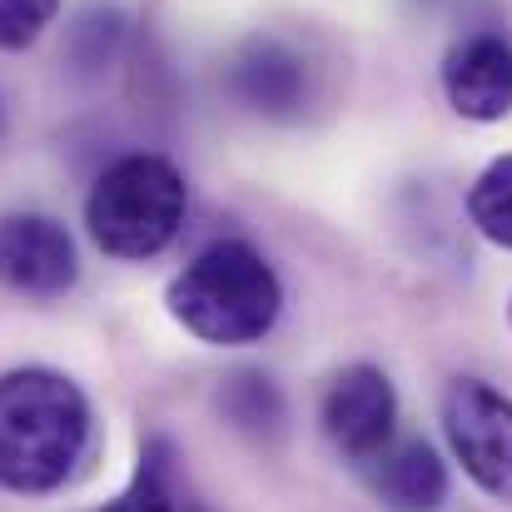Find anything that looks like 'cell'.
I'll return each mask as SVG.
<instances>
[{
    "mask_svg": "<svg viewBox=\"0 0 512 512\" xmlns=\"http://www.w3.org/2000/svg\"><path fill=\"white\" fill-rule=\"evenodd\" d=\"M443 100L458 120L498 125L512 115V40L498 30H473L448 45L438 65Z\"/></svg>",
    "mask_w": 512,
    "mask_h": 512,
    "instance_id": "8",
    "label": "cell"
},
{
    "mask_svg": "<svg viewBox=\"0 0 512 512\" xmlns=\"http://www.w3.org/2000/svg\"><path fill=\"white\" fill-rule=\"evenodd\" d=\"M468 219L488 244L512 249V155L488 160L483 174L468 184Z\"/></svg>",
    "mask_w": 512,
    "mask_h": 512,
    "instance_id": "12",
    "label": "cell"
},
{
    "mask_svg": "<svg viewBox=\"0 0 512 512\" xmlns=\"http://www.w3.org/2000/svg\"><path fill=\"white\" fill-rule=\"evenodd\" d=\"M65 0H0V50L20 55L45 40V30L60 20Z\"/></svg>",
    "mask_w": 512,
    "mask_h": 512,
    "instance_id": "13",
    "label": "cell"
},
{
    "mask_svg": "<svg viewBox=\"0 0 512 512\" xmlns=\"http://www.w3.org/2000/svg\"><path fill=\"white\" fill-rule=\"evenodd\" d=\"M224 95L269 125H294L309 115L314 95H319V75L314 60L289 40V35H249L234 45L229 65H224Z\"/></svg>",
    "mask_w": 512,
    "mask_h": 512,
    "instance_id": "5",
    "label": "cell"
},
{
    "mask_svg": "<svg viewBox=\"0 0 512 512\" xmlns=\"http://www.w3.org/2000/svg\"><path fill=\"white\" fill-rule=\"evenodd\" d=\"M443 438L453 448V458L463 463V473L493 498L512 508V398L478 378V373H458L443 388Z\"/></svg>",
    "mask_w": 512,
    "mask_h": 512,
    "instance_id": "4",
    "label": "cell"
},
{
    "mask_svg": "<svg viewBox=\"0 0 512 512\" xmlns=\"http://www.w3.org/2000/svg\"><path fill=\"white\" fill-rule=\"evenodd\" d=\"M319 423H324V438L334 443V453L358 468L363 458H373L398 433L393 378L378 363H348V368H339L329 378V388H324Z\"/></svg>",
    "mask_w": 512,
    "mask_h": 512,
    "instance_id": "7",
    "label": "cell"
},
{
    "mask_svg": "<svg viewBox=\"0 0 512 512\" xmlns=\"http://www.w3.org/2000/svg\"><path fill=\"white\" fill-rule=\"evenodd\" d=\"M358 478L388 512H438L453 488L438 448L428 438H398V433L373 458L358 463Z\"/></svg>",
    "mask_w": 512,
    "mask_h": 512,
    "instance_id": "9",
    "label": "cell"
},
{
    "mask_svg": "<svg viewBox=\"0 0 512 512\" xmlns=\"http://www.w3.org/2000/svg\"><path fill=\"white\" fill-rule=\"evenodd\" d=\"M219 413L229 428H239L244 438L254 443H274L289 423V408H284V393L279 383L264 373V368H239L229 378H219Z\"/></svg>",
    "mask_w": 512,
    "mask_h": 512,
    "instance_id": "11",
    "label": "cell"
},
{
    "mask_svg": "<svg viewBox=\"0 0 512 512\" xmlns=\"http://www.w3.org/2000/svg\"><path fill=\"white\" fill-rule=\"evenodd\" d=\"M100 512H194V498L179 478V453L170 438H150L140 448V463L130 473V483L105 503Z\"/></svg>",
    "mask_w": 512,
    "mask_h": 512,
    "instance_id": "10",
    "label": "cell"
},
{
    "mask_svg": "<svg viewBox=\"0 0 512 512\" xmlns=\"http://www.w3.org/2000/svg\"><path fill=\"white\" fill-rule=\"evenodd\" d=\"M95 453L90 393L45 363L0 373V488L50 498L70 488Z\"/></svg>",
    "mask_w": 512,
    "mask_h": 512,
    "instance_id": "1",
    "label": "cell"
},
{
    "mask_svg": "<svg viewBox=\"0 0 512 512\" xmlns=\"http://www.w3.org/2000/svg\"><path fill=\"white\" fill-rule=\"evenodd\" d=\"M80 284V244L45 209L0 214V289L25 304H55Z\"/></svg>",
    "mask_w": 512,
    "mask_h": 512,
    "instance_id": "6",
    "label": "cell"
},
{
    "mask_svg": "<svg viewBox=\"0 0 512 512\" xmlns=\"http://www.w3.org/2000/svg\"><path fill=\"white\" fill-rule=\"evenodd\" d=\"M165 309L189 339L209 348H249L284 319V279L249 239H214L170 284Z\"/></svg>",
    "mask_w": 512,
    "mask_h": 512,
    "instance_id": "2",
    "label": "cell"
},
{
    "mask_svg": "<svg viewBox=\"0 0 512 512\" xmlns=\"http://www.w3.org/2000/svg\"><path fill=\"white\" fill-rule=\"evenodd\" d=\"M184 214H189L184 170L155 150L120 155L85 194V234L105 259L120 264L160 259L184 234Z\"/></svg>",
    "mask_w": 512,
    "mask_h": 512,
    "instance_id": "3",
    "label": "cell"
},
{
    "mask_svg": "<svg viewBox=\"0 0 512 512\" xmlns=\"http://www.w3.org/2000/svg\"><path fill=\"white\" fill-rule=\"evenodd\" d=\"M0 125H5V110H0Z\"/></svg>",
    "mask_w": 512,
    "mask_h": 512,
    "instance_id": "15",
    "label": "cell"
},
{
    "mask_svg": "<svg viewBox=\"0 0 512 512\" xmlns=\"http://www.w3.org/2000/svg\"><path fill=\"white\" fill-rule=\"evenodd\" d=\"M508 319H512V299H508Z\"/></svg>",
    "mask_w": 512,
    "mask_h": 512,
    "instance_id": "14",
    "label": "cell"
}]
</instances>
